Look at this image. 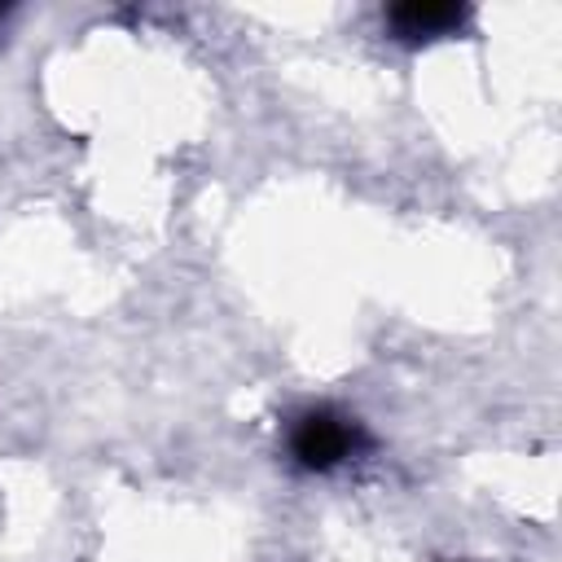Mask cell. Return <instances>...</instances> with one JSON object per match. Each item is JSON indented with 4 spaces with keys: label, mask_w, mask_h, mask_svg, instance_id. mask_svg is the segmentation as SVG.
Segmentation results:
<instances>
[{
    "label": "cell",
    "mask_w": 562,
    "mask_h": 562,
    "mask_svg": "<svg viewBox=\"0 0 562 562\" xmlns=\"http://www.w3.org/2000/svg\"><path fill=\"white\" fill-rule=\"evenodd\" d=\"M285 448H290V461L307 474H329L356 457H364L373 448V435L364 430L360 417L351 413H338V408H307L290 422V435H285Z\"/></svg>",
    "instance_id": "1"
},
{
    "label": "cell",
    "mask_w": 562,
    "mask_h": 562,
    "mask_svg": "<svg viewBox=\"0 0 562 562\" xmlns=\"http://www.w3.org/2000/svg\"><path fill=\"white\" fill-rule=\"evenodd\" d=\"M470 9L465 4H448V0H404L386 9V31L400 44H430L443 35H457L465 26Z\"/></svg>",
    "instance_id": "2"
}]
</instances>
